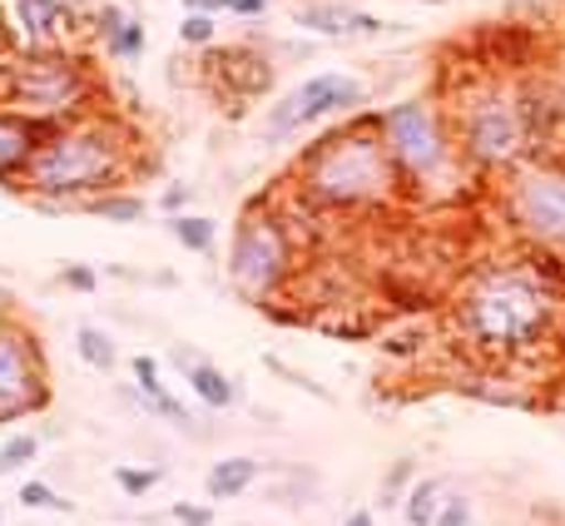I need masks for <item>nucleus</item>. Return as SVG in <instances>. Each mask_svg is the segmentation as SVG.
<instances>
[{
  "label": "nucleus",
  "instance_id": "nucleus-1",
  "mask_svg": "<svg viewBox=\"0 0 565 526\" xmlns=\"http://www.w3.org/2000/svg\"><path fill=\"white\" fill-rule=\"evenodd\" d=\"M139 169V139L125 119L89 109L79 119L45 129L30 169L20 175L15 189H25L40 209L65 214V209H85L89 199L115 194L135 179Z\"/></svg>",
  "mask_w": 565,
  "mask_h": 526
},
{
  "label": "nucleus",
  "instance_id": "nucleus-2",
  "mask_svg": "<svg viewBox=\"0 0 565 526\" xmlns=\"http://www.w3.org/2000/svg\"><path fill=\"white\" fill-rule=\"evenodd\" d=\"M556 328V283L541 263H491L461 288L457 333L487 358H516L551 338Z\"/></svg>",
  "mask_w": 565,
  "mask_h": 526
},
{
  "label": "nucleus",
  "instance_id": "nucleus-3",
  "mask_svg": "<svg viewBox=\"0 0 565 526\" xmlns=\"http://www.w3.org/2000/svg\"><path fill=\"white\" fill-rule=\"evenodd\" d=\"M298 189L318 209H382L402 194V179L382 145L377 109H358L298 159Z\"/></svg>",
  "mask_w": 565,
  "mask_h": 526
},
{
  "label": "nucleus",
  "instance_id": "nucleus-4",
  "mask_svg": "<svg viewBox=\"0 0 565 526\" xmlns=\"http://www.w3.org/2000/svg\"><path fill=\"white\" fill-rule=\"evenodd\" d=\"M377 119L402 189H412V194H451L457 189L467 159H461L451 119L441 115L437 99H397V105L377 109Z\"/></svg>",
  "mask_w": 565,
  "mask_h": 526
},
{
  "label": "nucleus",
  "instance_id": "nucleus-5",
  "mask_svg": "<svg viewBox=\"0 0 565 526\" xmlns=\"http://www.w3.org/2000/svg\"><path fill=\"white\" fill-rule=\"evenodd\" d=\"M451 135H457L467 169H477V175H507L511 165H521L536 149L526 95L511 90L507 80H481V85L461 90L451 105Z\"/></svg>",
  "mask_w": 565,
  "mask_h": 526
},
{
  "label": "nucleus",
  "instance_id": "nucleus-6",
  "mask_svg": "<svg viewBox=\"0 0 565 526\" xmlns=\"http://www.w3.org/2000/svg\"><path fill=\"white\" fill-rule=\"evenodd\" d=\"M95 95H99V85H95V75H89V65L55 45L25 50L20 60L0 65V105L35 119V125H45V129L89 115Z\"/></svg>",
  "mask_w": 565,
  "mask_h": 526
},
{
  "label": "nucleus",
  "instance_id": "nucleus-7",
  "mask_svg": "<svg viewBox=\"0 0 565 526\" xmlns=\"http://www.w3.org/2000/svg\"><path fill=\"white\" fill-rule=\"evenodd\" d=\"M501 214L511 234L536 254H565V159L561 155H526L507 169L501 185Z\"/></svg>",
  "mask_w": 565,
  "mask_h": 526
},
{
  "label": "nucleus",
  "instance_id": "nucleus-8",
  "mask_svg": "<svg viewBox=\"0 0 565 526\" xmlns=\"http://www.w3.org/2000/svg\"><path fill=\"white\" fill-rule=\"evenodd\" d=\"M292 278V234L274 204H248L228 239V283L248 308H268Z\"/></svg>",
  "mask_w": 565,
  "mask_h": 526
},
{
  "label": "nucleus",
  "instance_id": "nucleus-9",
  "mask_svg": "<svg viewBox=\"0 0 565 526\" xmlns=\"http://www.w3.org/2000/svg\"><path fill=\"white\" fill-rule=\"evenodd\" d=\"M50 408V358L40 333L15 308L0 313V422L35 418Z\"/></svg>",
  "mask_w": 565,
  "mask_h": 526
},
{
  "label": "nucleus",
  "instance_id": "nucleus-10",
  "mask_svg": "<svg viewBox=\"0 0 565 526\" xmlns=\"http://www.w3.org/2000/svg\"><path fill=\"white\" fill-rule=\"evenodd\" d=\"M362 105H367V90H362L358 75L322 70V75H308L302 85H292L278 105H268L264 135L268 139H292L312 125H328V119H352Z\"/></svg>",
  "mask_w": 565,
  "mask_h": 526
},
{
  "label": "nucleus",
  "instance_id": "nucleus-11",
  "mask_svg": "<svg viewBox=\"0 0 565 526\" xmlns=\"http://www.w3.org/2000/svg\"><path fill=\"white\" fill-rule=\"evenodd\" d=\"M129 378H135V398H139V408L149 412V418H164V422H174V428H184V432H194L199 438V428H194V412H184V402H174L169 398V382L159 378V358L154 353H135L129 358Z\"/></svg>",
  "mask_w": 565,
  "mask_h": 526
},
{
  "label": "nucleus",
  "instance_id": "nucleus-12",
  "mask_svg": "<svg viewBox=\"0 0 565 526\" xmlns=\"http://www.w3.org/2000/svg\"><path fill=\"white\" fill-rule=\"evenodd\" d=\"M40 139H45V125H35V119L0 105V185H10V189L20 185V175L30 169Z\"/></svg>",
  "mask_w": 565,
  "mask_h": 526
},
{
  "label": "nucleus",
  "instance_id": "nucleus-13",
  "mask_svg": "<svg viewBox=\"0 0 565 526\" xmlns=\"http://www.w3.org/2000/svg\"><path fill=\"white\" fill-rule=\"evenodd\" d=\"M292 20H298L302 30H312V35H328V40H348V35L372 40L387 30L377 15H358V10H348V6H298Z\"/></svg>",
  "mask_w": 565,
  "mask_h": 526
},
{
  "label": "nucleus",
  "instance_id": "nucleus-14",
  "mask_svg": "<svg viewBox=\"0 0 565 526\" xmlns=\"http://www.w3.org/2000/svg\"><path fill=\"white\" fill-rule=\"evenodd\" d=\"M70 20H75V10L60 6V0H15V25L30 40V50L55 45L70 30Z\"/></svg>",
  "mask_w": 565,
  "mask_h": 526
},
{
  "label": "nucleus",
  "instance_id": "nucleus-15",
  "mask_svg": "<svg viewBox=\"0 0 565 526\" xmlns=\"http://www.w3.org/2000/svg\"><path fill=\"white\" fill-rule=\"evenodd\" d=\"M258 477H264V462L258 457H224L209 467L204 492H209V502H234V497H244Z\"/></svg>",
  "mask_w": 565,
  "mask_h": 526
},
{
  "label": "nucleus",
  "instance_id": "nucleus-16",
  "mask_svg": "<svg viewBox=\"0 0 565 526\" xmlns=\"http://www.w3.org/2000/svg\"><path fill=\"white\" fill-rule=\"evenodd\" d=\"M184 382H189V392H194L204 408H214V412H228V408H238V382L228 378L224 368H214V362H194V368L184 372Z\"/></svg>",
  "mask_w": 565,
  "mask_h": 526
},
{
  "label": "nucleus",
  "instance_id": "nucleus-17",
  "mask_svg": "<svg viewBox=\"0 0 565 526\" xmlns=\"http://www.w3.org/2000/svg\"><path fill=\"white\" fill-rule=\"evenodd\" d=\"M169 239H174L184 254H214L218 224L209 214H174V219H169Z\"/></svg>",
  "mask_w": 565,
  "mask_h": 526
},
{
  "label": "nucleus",
  "instance_id": "nucleus-18",
  "mask_svg": "<svg viewBox=\"0 0 565 526\" xmlns=\"http://www.w3.org/2000/svg\"><path fill=\"white\" fill-rule=\"evenodd\" d=\"M441 497H447V487H441V477H417L412 482V492L402 497V522L407 526H431L441 512Z\"/></svg>",
  "mask_w": 565,
  "mask_h": 526
},
{
  "label": "nucleus",
  "instance_id": "nucleus-19",
  "mask_svg": "<svg viewBox=\"0 0 565 526\" xmlns=\"http://www.w3.org/2000/svg\"><path fill=\"white\" fill-rule=\"evenodd\" d=\"M89 214L95 219H105V224H139V219L149 214V204H145V194H129V189H115V194H99V199H89Z\"/></svg>",
  "mask_w": 565,
  "mask_h": 526
},
{
  "label": "nucleus",
  "instance_id": "nucleus-20",
  "mask_svg": "<svg viewBox=\"0 0 565 526\" xmlns=\"http://www.w3.org/2000/svg\"><path fill=\"white\" fill-rule=\"evenodd\" d=\"M75 353H79V358H85L95 372H115V362H119L115 338H109L99 323H85V328L75 333Z\"/></svg>",
  "mask_w": 565,
  "mask_h": 526
},
{
  "label": "nucleus",
  "instance_id": "nucleus-21",
  "mask_svg": "<svg viewBox=\"0 0 565 526\" xmlns=\"http://www.w3.org/2000/svg\"><path fill=\"white\" fill-rule=\"evenodd\" d=\"M35 457H40V438H35V432H15V438H6V442H0V477L25 472Z\"/></svg>",
  "mask_w": 565,
  "mask_h": 526
},
{
  "label": "nucleus",
  "instance_id": "nucleus-22",
  "mask_svg": "<svg viewBox=\"0 0 565 526\" xmlns=\"http://www.w3.org/2000/svg\"><path fill=\"white\" fill-rule=\"evenodd\" d=\"M412 482H417V462H412V457H397V462L387 467V477H382V487H377L382 507H402V497L412 492Z\"/></svg>",
  "mask_w": 565,
  "mask_h": 526
},
{
  "label": "nucleus",
  "instance_id": "nucleus-23",
  "mask_svg": "<svg viewBox=\"0 0 565 526\" xmlns=\"http://www.w3.org/2000/svg\"><path fill=\"white\" fill-rule=\"evenodd\" d=\"M159 477H164V472H159V467H129V462H119V467H115V487L125 492L129 502L149 497V492L159 487Z\"/></svg>",
  "mask_w": 565,
  "mask_h": 526
},
{
  "label": "nucleus",
  "instance_id": "nucleus-24",
  "mask_svg": "<svg viewBox=\"0 0 565 526\" xmlns=\"http://www.w3.org/2000/svg\"><path fill=\"white\" fill-rule=\"evenodd\" d=\"M20 507H30V512H70V502L60 497L50 482H40V477H30V482H20Z\"/></svg>",
  "mask_w": 565,
  "mask_h": 526
},
{
  "label": "nucleus",
  "instance_id": "nucleus-25",
  "mask_svg": "<svg viewBox=\"0 0 565 526\" xmlns=\"http://www.w3.org/2000/svg\"><path fill=\"white\" fill-rule=\"evenodd\" d=\"M105 55L109 60H139L145 55V25H139V20H125V30L105 45Z\"/></svg>",
  "mask_w": 565,
  "mask_h": 526
},
{
  "label": "nucleus",
  "instance_id": "nucleus-26",
  "mask_svg": "<svg viewBox=\"0 0 565 526\" xmlns=\"http://www.w3.org/2000/svg\"><path fill=\"white\" fill-rule=\"evenodd\" d=\"M214 35H218V25L209 10H184V25H179L184 45H214Z\"/></svg>",
  "mask_w": 565,
  "mask_h": 526
},
{
  "label": "nucleus",
  "instance_id": "nucleus-27",
  "mask_svg": "<svg viewBox=\"0 0 565 526\" xmlns=\"http://www.w3.org/2000/svg\"><path fill=\"white\" fill-rule=\"evenodd\" d=\"M264 368H268V372H278V378H288V382H292V388L312 392V398H318V402H332V392H328V388H322V382H312V378H308V372L288 368V362H282V358H264Z\"/></svg>",
  "mask_w": 565,
  "mask_h": 526
},
{
  "label": "nucleus",
  "instance_id": "nucleus-28",
  "mask_svg": "<svg viewBox=\"0 0 565 526\" xmlns=\"http://www.w3.org/2000/svg\"><path fill=\"white\" fill-rule=\"evenodd\" d=\"M431 526H471V497H461V492H447L441 497V512Z\"/></svg>",
  "mask_w": 565,
  "mask_h": 526
},
{
  "label": "nucleus",
  "instance_id": "nucleus-29",
  "mask_svg": "<svg viewBox=\"0 0 565 526\" xmlns=\"http://www.w3.org/2000/svg\"><path fill=\"white\" fill-rule=\"evenodd\" d=\"M60 283H65L70 293H95L99 269H89V263H65V269H60Z\"/></svg>",
  "mask_w": 565,
  "mask_h": 526
},
{
  "label": "nucleus",
  "instance_id": "nucleus-30",
  "mask_svg": "<svg viewBox=\"0 0 565 526\" xmlns=\"http://www.w3.org/2000/svg\"><path fill=\"white\" fill-rule=\"evenodd\" d=\"M125 20H129L125 10H119L115 0H105V6H99V15H95V35H99V40H105V45H109V40H115L119 30H125Z\"/></svg>",
  "mask_w": 565,
  "mask_h": 526
},
{
  "label": "nucleus",
  "instance_id": "nucleus-31",
  "mask_svg": "<svg viewBox=\"0 0 565 526\" xmlns=\"http://www.w3.org/2000/svg\"><path fill=\"white\" fill-rule=\"evenodd\" d=\"M169 517H174L179 526H214V512L194 507V502H174V507H169Z\"/></svg>",
  "mask_w": 565,
  "mask_h": 526
},
{
  "label": "nucleus",
  "instance_id": "nucleus-32",
  "mask_svg": "<svg viewBox=\"0 0 565 526\" xmlns=\"http://www.w3.org/2000/svg\"><path fill=\"white\" fill-rule=\"evenodd\" d=\"M189 199H194V189H189V185H169L164 194H159V209L174 219V214H184V209H189Z\"/></svg>",
  "mask_w": 565,
  "mask_h": 526
},
{
  "label": "nucleus",
  "instance_id": "nucleus-33",
  "mask_svg": "<svg viewBox=\"0 0 565 526\" xmlns=\"http://www.w3.org/2000/svg\"><path fill=\"white\" fill-rule=\"evenodd\" d=\"M169 362H174L179 372H189L194 362H204V353H199L194 343H174V348H169Z\"/></svg>",
  "mask_w": 565,
  "mask_h": 526
},
{
  "label": "nucleus",
  "instance_id": "nucleus-34",
  "mask_svg": "<svg viewBox=\"0 0 565 526\" xmlns=\"http://www.w3.org/2000/svg\"><path fill=\"white\" fill-rule=\"evenodd\" d=\"M218 10H228V15H264L268 0H218Z\"/></svg>",
  "mask_w": 565,
  "mask_h": 526
},
{
  "label": "nucleus",
  "instance_id": "nucleus-35",
  "mask_svg": "<svg viewBox=\"0 0 565 526\" xmlns=\"http://www.w3.org/2000/svg\"><path fill=\"white\" fill-rule=\"evenodd\" d=\"M342 526H377V517H372V512H352V517L342 522Z\"/></svg>",
  "mask_w": 565,
  "mask_h": 526
},
{
  "label": "nucleus",
  "instance_id": "nucleus-36",
  "mask_svg": "<svg viewBox=\"0 0 565 526\" xmlns=\"http://www.w3.org/2000/svg\"><path fill=\"white\" fill-rule=\"evenodd\" d=\"M184 10H209V15H214L218 0H184Z\"/></svg>",
  "mask_w": 565,
  "mask_h": 526
},
{
  "label": "nucleus",
  "instance_id": "nucleus-37",
  "mask_svg": "<svg viewBox=\"0 0 565 526\" xmlns=\"http://www.w3.org/2000/svg\"><path fill=\"white\" fill-rule=\"evenodd\" d=\"M6 308H10V293H6V288H0V313H6Z\"/></svg>",
  "mask_w": 565,
  "mask_h": 526
},
{
  "label": "nucleus",
  "instance_id": "nucleus-38",
  "mask_svg": "<svg viewBox=\"0 0 565 526\" xmlns=\"http://www.w3.org/2000/svg\"><path fill=\"white\" fill-rule=\"evenodd\" d=\"M60 6H70V10H79V6H85V0H60Z\"/></svg>",
  "mask_w": 565,
  "mask_h": 526
},
{
  "label": "nucleus",
  "instance_id": "nucleus-39",
  "mask_svg": "<svg viewBox=\"0 0 565 526\" xmlns=\"http://www.w3.org/2000/svg\"><path fill=\"white\" fill-rule=\"evenodd\" d=\"M0 526H6V507H0Z\"/></svg>",
  "mask_w": 565,
  "mask_h": 526
},
{
  "label": "nucleus",
  "instance_id": "nucleus-40",
  "mask_svg": "<svg viewBox=\"0 0 565 526\" xmlns=\"http://www.w3.org/2000/svg\"><path fill=\"white\" fill-rule=\"evenodd\" d=\"M561 328H565V313H561Z\"/></svg>",
  "mask_w": 565,
  "mask_h": 526
}]
</instances>
